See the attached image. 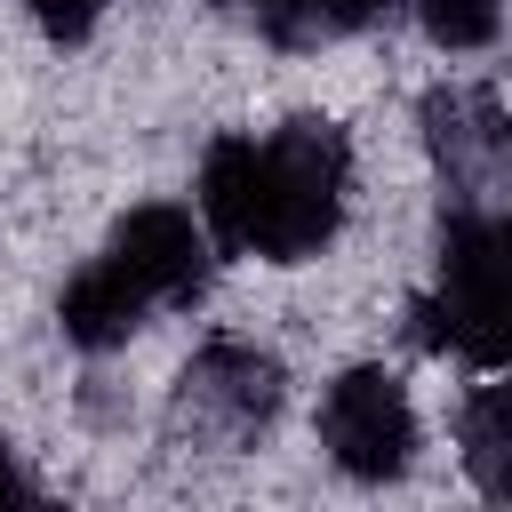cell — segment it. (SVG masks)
<instances>
[{
    "mask_svg": "<svg viewBox=\"0 0 512 512\" xmlns=\"http://www.w3.org/2000/svg\"><path fill=\"white\" fill-rule=\"evenodd\" d=\"M352 184V144L336 120H288L280 136H216L200 160V224L224 256L304 264L328 248Z\"/></svg>",
    "mask_w": 512,
    "mask_h": 512,
    "instance_id": "obj_1",
    "label": "cell"
},
{
    "mask_svg": "<svg viewBox=\"0 0 512 512\" xmlns=\"http://www.w3.org/2000/svg\"><path fill=\"white\" fill-rule=\"evenodd\" d=\"M416 336L440 352H464L472 368L512 360V256H504V208H448L440 224V296L416 304Z\"/></svg>",
    "mask_w": 512,
    "mask_h": 512,
    "instance_id": "obj_2",
    "label": "cell"
},
{
    "mask_svg": "<svg viewBox=\"0 0 512 512\" xmlns=\"http://www.w3.org/2000/svg\"><path fill=\"white\" fill-rule=\"evenodd\" d=\"M280 416V360L240 344V336H216L168 392V440L176 448H256V432Z\"/></svg>",
    "mask_w": 512,
    "mask_h": 512,
    "instance_id": "obj_3",
    "label": "cell"
},
{
    "mask_svg": "<svg viewBox=\"0 0 512 512\" xmlns=\"http://www.w3.org/2000/svg\"><path fill=\"white\" fill-rule=\"evenodd\" d=\"M320 440L336 456V472L352 480H392L416 456V408L408 384L392 368H344L320 400Z\"/></svg>",
    "mask_w": 512,
    "mask_h": 512,
    "instance_id": "obj_4",
    "label": "cell"
},
{
    "mask_svg": "<svg viewBox=\"0 0 512 512\" xmlns=\"http://www.w3.org/2000/svg\"><path fill=\"white\" fill-rule=\"evenodd\" d=\"M424 144L448 176V208H504L512 184V136L488 88H432L424 96Z\"/></svg>",
    "mask_w": 512,
    "mask_h": 512,
    "instance_id": "obj_5",
    "label": "cell"
},
{
    "mask_svg": "<svg viewBox=\"0 0 512 512\" xmlns=\"http://www.w3.org/2000/svg\"><path fill=\"white\" fill-rule=\"evenodd\" d=\"M104 264H112L144 304H192V296L208 288V224H192L184 208H136V216L112 232Z\"/></svg>",
    "mask_w": 512,
    "mask_h": 512,
    "instance_id": "obj_6",
    "label": "cell"
},
{
    "mask_svg": "<svg viewBox=\"0 0 512 512\" xmlns=\"http://www.w3.org/2000/svg\"><path fill=\"white\" fill-rule=\"evenodd\" d=\"M144 312H152V304H144V296H136V288H128L104 256H96V264L64 288V304H56L64 336H72L80 352H112V344H128V336L144 328Z\"/></svg>",
    "mask_w": 512,
    "mask_h": 512,
    "instance_id": "obj_7",
    "label": "cell"
},
{
    "mask_svg": "<svg viewBox=\"0 0 512 512\" xmlns=\"http://www.w3.org/2000/svg\"><path fill=\"white\" fill-rule=\"evenodd\" d=\"M464 472L488 504H512V384H480L464 400Z\"/></svg>",
    "mask_w": 512,
    "mask_h": 512,
    "instance_id": "obj_8",
    "label": "cell"
},
{
    "mask_svg": "<svg viewBox=\"0 0 512 512\" xmlns=\"http://www.w3.org/2000/svg\"><path fill=\"white\" fill-rule=\"evenodd\" d=\"M416 8H424V32H432L440 48H488L496 24H504L496 0H416Z\"/></svg>",
    "mask_w": 512,
    "mask_h": 512,
    "instance_id": "obj_9",
    "label": "cell"
},
{
    "mask_svg": "<svg viewBox=\"0 0 512 512\" xmlns=\"http://www.w3.org/2000/svg\"><path fill=\"white\" fill-rule=\"evenodd\" d=\"M232 16H248L272 48H312V24H304V0H232Z\"/></svg>",
    "mask_w": 512,
    "mask_h": 512,
    "instance_id": "obj_10",
    "label": "cell"
},
{
    "mask_svg": "<svg viewBox=\"0 0 512 512\" xmlns=\"http://www.w3.org/2000/svg\"><path fill=\"white\" fill-rule=\"evenodd\" d=\"M392 0H304V24H312V48L320 40H344V32H360V24H376Z\"/></svg>",
    "mask_w": 512,
    "mask_h": 512,
    "instance_id": "obj_11",
    "label": "cell"
},
{
    "mask_svg": "<svg viewBox=\"0 0 512 512\" xmlns=\"http://www.w3.org/2000/svg\"><path fill=\"white\" fill-rule=\"evenodd\" d=\"M32 16H40V32H48V40H64V48H72V40H88V32H96L104 0H32Z\"/></svg>",
    "mask_w": 512,
    "mask_h": 512,
    "instance_id": "obj_12",
    "label": "cell"
},
{
    "mask_svg": "<svg viewBox=\"0 0 512 512\" xmlns=\"http://www.w3.org/2000/svg\"><path fill=\"white\" fill-rule=\"evenodd\" d=\"M0 496H32V480H24L16 464H8V448H0Z\"/></svg>",
    "mask_w": 512,
    "mask_h": 512,
    "instance_id": "obj_13",
    "label": "cell"
}]
</instances>
